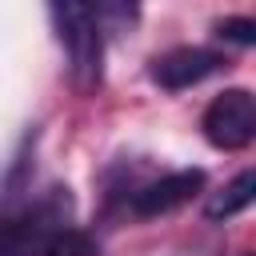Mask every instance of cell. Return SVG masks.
<instances>
[{
	"mask_svg": "<svg viewBox=\"0 0 256 256\" xmlns=\"http://www.w3.org/2000/svg\"><path fill=\"white\" fill-rule=\"evenodd\" d=\"M52 24L56 36L68 52V68L80 92L100 84V60H104V28H100V8L88 4H52Z\"/></svg>",
	"mask_w": 256,
	"mask_h": 256,
	"instance_id": "6da1fadb",
	"label": "cell"
},
{
	"mask_svg": "<svg viewBox=\"0 0 256 256\" xmlns=\"http://www.w3.org/2000/svg\"><path fill=\"white\" fill-rule=\"evenodd\" d=\"M204 140L220 152H240L256 136V100L248 88H224L208 108H204Z\"/></svg>",
	"mask_w": 256,
	"mask_h": 256,
	"instance_id": "7a4b0ae2",
	"label": "cell"
},
{
	"mask_svg": "<svg viewBox=\"0 0 256 256\" xmlns=\"http://www.w3.org/2000/svg\"><path fill=\"white\" fill-rule=\"evenodd\" d=\"M64 228V212H60V188H52L48 200L4 212L0 216V256H36V248Z\"/></svg>",
	"mask_w": 256,
	"mask_h": 256,
	"instance_id": "3957f363",
	"label": "cell"
},
{
	"mask_svg": "<svg viewBox=\"0 0 256 256\" xmlns=\"http://www.w3.org/2000/svg\"><path fill=\"white\" fill-rule=\"evenodd\" d=\"M204 188V172L200 168H184V172H168L144 188L132 192V212L140 220H152V216H168L176 208H184L196 192Z\"/></svg>",
	"mask_w": 256,
	"mask_h": 256,
	"instance_id": "277c9868",
	"label": "cell"
},
{
	"mask_svg": "<svg viewBox=\"0 0 256 256\" xmlns=\"http://www.w3.org/2000/svg\"><path fill=\"white\" fill-rule=\"evenodd\" d=\"M220 68H224V56L212 48H172V52L152 60V80L168 92H180V88H192Z\"/></svg>",
	"mask_w": 256,
	"mask_h": 256,
	"instance_id": "5b68a950",
	"label": "cell"
},
{
	"mask_svg": "<svg viewBox=\"0 0 256 256\" xmlns=\"http://www.w3.org/2000/svg\"><path fill=\"white\" fill-rule=\"evenodd\" d=\"M252 200H256V172L244 168L236 180H228V184L204 204V216H208V220H232V216L244 212Z\"/></svg>",
	"mask_w": 256,
	"mask_h": 256,
	"instance_id": "8992f818",
	"label": "cell"
},
{
	"mask_svg": "<svg viewBox=\"0 0 256 256\" xmlns=\"http://www.w3.org/2000/svg\"><path fill=\"white\" fill-rule=\"evenodd\" d=\"M36 256H100L96 252V240L84 232V228H56L40 248H36Z\"/></svg>",
	"mask_w": 256,
	"mask_h": 256,
	"instance_id": "52a82bcc",
	"label": "cell"
},
{
	"mask_svg": "<svg viewBox=\"0 0 256 256\" xmlns=\"http://www.w3.org/2000/svg\"><path fill=\"white\" fill-rule=\"evenodd\" d=\"M220 36H224V40H236V44H252V40H256V20L232 16V20L220 24Z\"/></svg>",
	"mask_w": 256,
	"mask_h": 256,
	"instance_id": "ba28073f",
	"label": "cell"
}]
</instances>
